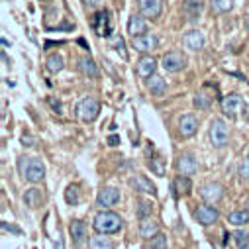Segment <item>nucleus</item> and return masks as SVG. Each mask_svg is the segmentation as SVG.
<instances>
[{"label": "nucleus", "instance_id": "1", "mask_svg": "<svg viewBox=\"0 0 249 249\" xmlns=\"http://www.w3.org/2000/svg\"><path fill=\"white\" fill-rule=\"evenodd\" d=\"M18 171L26 180H30L34 184H37L45 178V165L39 157H20Z\"/></svg>", "mask_w": 249, "mask_h": 249}, {"label": "nucleus", "instance_id": "2", "mask_svg": "<svg viewBox=\"0 0 249 249\" xmlns=\"http://www.w3.org/2000/svg\"><path fill=\"white\" fill-rule=\"evenodd\" d=\"M96 233H106V235H112V233H118L122 228H124V220L120 214L112 212V210H102L96 214L94 222H92Z\"/></svg>", "mask_w": 249, "mask_h": 249}, {"label": "nucleus", "instance_id": "3", "mask_svg": "<svg viewBox=\"0 0 249 249\" xmlns=\"http://www.w3.org/2000/svg\"><path fill=\"white\" fill-rule=\"evenodd\" d=\"M75 112H77V116H79V120H83V122H94L96 118H98V114H100V102L96 100V98H92V96H87V98H83L79 104H77V108H75Z\"/></svg>", "mask_w": 249, "mask_h": 249}, {"label": "nucleus", "instance_id": "4", "mask_svg": "<svg viewBox=\"0 0 249 249\" xmlns=\"http://www.w3.org/2000/svg\"><path fill=\"white\" fill-rule=\"evenodd\" d=\"M210 142H212L214 147H224L230 142V126L224 120H220V118L212 120V124H210Z\"/></svg>", "mask_w": 249, "mask_h": 249}, {"label": "nucleus", "instance_id": "5", "mask_svg": "<svg viewBox=\"0 0 249 249\" xmlns=\"http://www.w3.org/2000/svg\"><path fill=\"white\" fill-rule=\"evenodd\" d=\"M220 106H222L224 116H228V118H237L239 112L245 110V102H243V98H241L239 94H235V92L226 94V96L220 100Z\"/></svg>", "mask_w": 249, "mask_h": 249}, {"label": "nucleus", "instance_id": "6", "mask_svg": "<svg viewBox=\"0 0 249 249\" xmlns=\"http://www.w3.org/2000/svg\"><path fill=\"white\" fill-rule=\"evenodd\" d=\"M161 67L167 73H178L186 67V57L180 51H169L161 57Z\"/></svg>", "mask_w": 249, "mask_h": 249}, {"label": "nucleus", "instance_id": "7", "mask_svg": "<svg viewBox=\"0 0 249 249\" xmlns=\"http://www.w3.org/2000/svg\"><path fill=\"white\" fill-rule=\"evenodd\" d=\"M224 195H226V191H224V186L220 182H206V184L200 186V196L208 204L220 202L224 198Z\"/></svg>", "mask_w": 249, "mask_h": 249}, {"label": "nucleus", "instance_id": "8", "mask_svg": "<svg viewBox=\"0 0 249 249\" xmlns=\"http://www.w3.org/2000/svg\"><path fill=\"white\" fill-rule=\"evenodd\" d=\"M132 45H134L136 51L147 55V53H151V51L157 49L159 39H157V36H153V34H142V36H136V37L132 39Z\"/></svg>", "mask_w": 249, "mask_h": 249}, {"label": "nucleus", "instance_id": "9", "mask_svg": "<svg viewBox=\"0 0 249 249\" xmlns=\"http://www.w3.org/2000/svg\"><path fill=\"white\" fill-rule=\"evenodd\" d=\"M204 8V0H182V14L189 22H198Z\"/></svg>", "mask_w": 249, "mask_h": 249}, {"label": "nucleus", "instance_id": "10", "mask_svg": "<svg viewBox=\"0 0 249 249\" xmlns=\"http://www.w3.org/2000/svg\"><path fill=\"white\" fill-rule=\"evenodd\" d=\"M204 43H206V39H204V34L200 30H191L182 36V45L189 51H200L204 47Z\"/></svg>", "mask_w": 249, "mask_h": 249}, {"label": "nucleus", "instance_id": "11", "mask_svg": "<svg viewBox=\"0 0 249 249\" xmlns=\"http://www.w3.org/2000/svg\"><path fill=\"white\" fill-rule=\"evenodd\" d=\"M136 2H138V8H140L142 16L151 18V20L161 16V10H163L161 0H136Z\"/></svg>", "mask_w": 249, "mask_h": 249}, {"label": "nucleus", "instance_id": "12", "mask_svg": "<svg viewBox=\"0 0 249 249\" xmlns=\"http://www.w3.org/2000/svg\"><path fill=\"white\" fill-rule=\"evenodd\" d=\"M195 216H196V220H198L202 226H212V224H216V222H218L220 212H218L214 206H210V204L206 202V204H200V206L196 208Z\"/></svg>", "mask_w": 249, "mask_h": 249}, {"label": "nucleus", "instance_id": "13", "mask_svg": "<svg viewBox=\"0 0 249 249\" xmlns=\"http://www.w3.org/2000/svg\"><path fill=\"white\" fill-rule=\"evenodd\" d=\"M177 171H178V175H184V177L195 175L198 171V163H196L195 155L193 153H182L177 161Z\"/></svg>", "mask_w": 249, "mask_h": 249}, {"label": "nucleus", "instance_id": "14", "mask_svg": "<svg viewBox=\"0 0 249 249\" xmlns=\"http://www.w3.org/2000/svg\"><path fill=\"white\" fill-rule=\"evenodd\" d=\"M118 202H120V191L114 189V186H106V189H102L96 196V204L100 208H110Z\"/></svg>", "mask_w": 249, "mask_h": 249}, {"label": "nucleus", "instance_id": "15", "mask_svg": "<svg viewBox=\"0 0 249 249\" xmlns=\"http://www.w3.org/2000/svg\"><path fill=\"white\" fill-rule=\"evenodd\" d=\"M196 130H198V120H196V116L184 114V116L178 120V134H180L182 138H193V136L196 134Z\"/></svg>", "mask_w": 249, "mask_h": 249}, {"label": "nucleus", "instance_id": "16", "mask_svg": "<svg viewBox=\"0 0 249 249\" xmlns=\"http://www.w3.org/2000/svg\"><path fill=\"white\" fill-rule=\"evenodd\" d=\"M155 69H157V61L151 55H143L136 63V73L142 79H149L151 75H155Z\"/></svg>", "mask_w": 249, "mask_h": 249}, {"label": "nucleus", "instance_id": "17", "mask_svg": "<svg viewBox=\"0 0 249 249\" xmlns=\"http://www.w3.org/2000/svg\"><path fill=\"white\" fill-rule=\"evenodd\" d=\"M128 34L132 37L142 36V34H147V20H145V16L132 14L130 20H128Z\"/></svg>", "mask_w": 249, "mask_h": 249}, {"label": "nucleus", "instance_id": "18", "mask_svg": "<svg viewBox=\"0 0 249 249\" xmlns=\"http://www.w3.org/2000/svg\"><path fill=\"white\" fill-rule=\"evenodd\" d=\"M132 186L136 191H140V193H145V195H151V196H155L157 195V191H155V184L145 177V175H136L134 178H132Z\"/></svg>", "mask_w": 249, "mask_h": 249}, {"label": "nucleus", "instance_id": "19", "mask_svg": "<svg viewBox=\"0 0 249 249\" xmlns=\"http://www.w3.org/2000/svg\"><path fill=\"white\" fill-rule=\"evenodd\" d=\"M79 71L85 77H90V79H96L98 77V67H96V63H94L90 57H81L79 59Z\"/></svg>", "mask_w": 249, "mask_h": 249}, {"label": "nucleus", "instance_id": "20", "mask_svg": "<svg viewBox=\"0 0 249 249\" xmlns=\"http://www.w3.org/2000/svg\"><path fill=\"white\" fill-rule=\"evenodd\" d=\"M157 233H159V224L153 222L151 218H143L142 224H140V235H142L143 239H151V237L157 235Z\"/></svg>", "mask_w": 249, "mask_h": 249}, {"label": "nucleus", "instance_id": "21", "mask_svg": "<svg viewBox=\"0 0 249 249\" xmlns=\"http://www.w3.org/2000/svg\"><path fill=\"white\" fill-rule=\"evenodd\" d=\"M147 89L151 90V94L161 96V94L167 90V81H165L163 77H159V75H151V77L147 79Z\"/></svg>", "mask_w": 249, "mask_h": 249}, {"label": "nucleus", "instance_id": "22", "mask_svg": "<svg viewBox=\"0 0 249 249\" xmlns=\"http://www.w3.org/2000/svg\"><path fill=\"white\" fill-rule=\"evenodd\" d=\"M69 231H71V237H73L75 243H83V241L87 239V226H85V222H81V220H73Z\"/></svg>", "mask_w": 249, "mask_h": 249}, {"label": "nucleus", "instance_id": "23", "mask_svg": "<svg viewBox=\"0 0 249 249\" xmlns=\"http://www.w3.org/2000/svg\"><path fill=\"white\" fill-rule=\"evenodd\" d=\"M24 202H26L30 208H34V210L39 208L41 202H43V195H41V191L36 189V186H34V189H28L26 195H24Z\"/></svg>", "mask_w": 249, "mask_h": 249}, {"label": "nucleus", "instance_id": "24", "mask_svg": "<svg viewBox=\"0 0 249 249\" xmlns=\"http://www.w3.org/2000/svg\"><path fill=\"white\" fill-rule=\"evenodd\" d=\"M175 191H177V195H191V191H193L191 177L178 175V177L175 178Z\"/></svg>", "mask_w": 249, "mask_h": 249}, {"label": "nucleus", "instance_id": "25", "mask_svg": "<svg viewBox=\"0 0 249 249\" xmlns=\"http://www.w3.org/2000/svg\"><path fill=\"white\" fill-rule=\"evenodd\" d=\"M47 71L49 73H59V71H63V65H65V61H63V57L61 55H57V53H53V55H49L47 57Z\"/></svg>", "mask_w": 249, "mask_h": 249}, {"label": "nucleus", "instance_id": "26", "mask_svg": "<svg viewBox=\"0 0 249 249\" xmlns=\"http://www.w3.org/2000/svg\"><path fill=\"white\" fill-rule=\"evenodd\" d=\"M90 249H114V243L106 233H98L90 239Z\"/></svg>", "mask_w": 249, "mask_h": 249}, {"label": "nucleus", "instance_id": "27", "mask_svg": "<svg viewBox=\"0 0 249 249\" xmlns=\"http://www.w3.org/2000/svg\"><path fill=\"white\" fill-rule=\"evenodd\" d=\"M228 222L231 224V226H245L247 222H249V212L247 210H235V212H231L230 216H228Z\"/></svg>", "mask_w": 249, "mask_h": 249}, {"label": "nucleus", "instance_id": "28", "mask_svg": "<svg viewBox=\"0 0 249 249\" xmlns=\"http://www.w3.org/2000/svg\"><path fill=\"white\" fill-rule=\"evenodd\" d=\"M233 6V0H210V8L214 14H226Z\"/></svg>", "mask_w": 249, "mask_h": 249}, {"label": "nucleus", "instance_id": "29", "mask_svg": "<svg viewBox=\"0 0 249 249\" xmlns=\"http://www.w3.org/2000/svg\"><path fill=\"white\" fill-rule=\"evenodd\" d=\"M65 200L69 204H77L81 200V193H79V186L77 184H69L67 191H65Z\"/></svg>", "mask_w": 249, "mask_h": 249}, {"label": "nucleus", "instance_id": "30", "mask_svg": "<svg viewBox=\"0 0 249 249\" xmlns=\"http://www.w3.org/2000/svg\"><path fill=\"white\" fill-rule=\"evenodd\" d=\"M210 104H212V98H210L206 92H198V94L195 96V108H198V110H208Z\"/></svg>", "mask_w": 249, "mask_h": 249}, {"label": "nucleus", "instance_id": "31", "mask_svg": "<svg viewBox=\"0 0 249 249\" xmlns=\"http://www.w3.org/2000/svg\"><path fill=\"white\" fill-rule=\"evenodd\" d=\"M112 47L124 57V59H126L128 57V53H126V41H124V37H120V36H116V37H112Z\"/></svg>", "mask_w": 249, "mask_h": 249}, {"label": "nucleus", "instance_id": "32", "mask_svg": "<svg viewBox=\"0 0 249 249\" xmlns=\"http://www.w3.org/2000/svg\"><path fill=\"white\" fill-rule=\"evenodd\" d=\"M151 210H153V206H151V202H147V200H143V202H140V206H138V218L140 220H143V218H149L151 216Z\"/></svg>", "mask_w": 249, "mask_h": 249}, {"label": "nucleus", "instance_id": "33", "mask_svg": "<svg viewBox=\"0 0 249 249\" xmlns=\"http://www.w3.org/2000/svg\"><path fill=\"white\" fill-rule=\"evenodd\" d=\"M233 241H235V245H237L239 249H243V247L249 243V235H247V231L237 230V231L233 233Z\"/></svg>", "mask_w": 249, "mask_h": 249}, {"label": "nucleus", "instance_id": "34", "mask_svg": "<svg viewBox=\"0 0 249 249\" xmlns=\"http://www.w3.org/2000/svg\"><path fill=\"white\" fill-rule=\"evenodd\" d=\"M151 249H167V235L157 233L151 237Z\"/></svg>", "mask_w": 249, "mask_h": 249}, {"label": "nucleus", "instance_id": "35", "mask_svg": "<svg viewBox=\"0 0 249 249\" xmlns=\"http://www.w3.org/2000/svg\"><path fill=\"white\" fill-rule=\"evenodd\" d=\"M149 167H151V171H153L157 177H163V175H165V167H163V159H161V157H155V159H151Z\"/></svg>", "mask_w": 249, "mask_h": 249}, {"label": "nucleus", "instance_id": "36", "mask_svg": "<svg viewBox=\"0 0 249 249\" xmlns=\"http://www.w3.org/2000/svg\"><path fill=\"white\" fill-rule=\"evenodd\" d=\"M239 177L241 178H249V155L243 157V161L239 163Z\"/></svg>", "mask_w": 249, "mask_h": 249}, {"label": "nucleus", "instance_id": "37", "mask_svg": "<svg viewBox=\"0 0 249 249\" xmlns=\"http://www.w3.org/2000/svg\"><path fill=\"white\" fill-rule=\"evenodd\" d=\"M81 2L87 4V6H90V8H96V6L102 4V0H81Z\"/></svg>", "mask_w": 249, "mask_h": 249}, {"label": "nucleus", "instance_id": "38", "mask_svg": "<svg viewBox=\"0 0 249 249\" xmlns=\"http://www.w3.org/2000/svg\"><path fill=\"white\" fill-rule=\"evenodd\" d=\"M118 143H120V138H118V136H110V138H108V145L114 147V145H118Z\"/></svg>", "mask_w": 249, "mask_h": 249}, {"label": "nucleus", "instance_id": "39", "mask_svg": "<svg viewBox=\"0 0 249 249\" xmlns=\"http://www.w3.org/2000/svg\"><path fill=\"white\" fill-rule=\"evenodd\" d=\"M22 142H24V145H34V142H36V140H34V138H30V136H24V138H22Z\"/></svg>", "mask_w": 249, "mask_h": 249}, {"label": "nucleus", "instance_id": "40", "mask_svg": "<svg viewBox=\"0 0 249 249\" xmlns=\"http://www.w3.org/2000/svg\"><path fill=\"white\" fill-rule=\"evenodd\" d=\"M245 26L249 28V14H247V18H245Z\"/></svg>", "mask_w": 249, "mask_h": 249}, {"label": "nucleus", "instance_id": "41", "mask_svg": "<svg viewBox=\"0 0 249 249\" xmlns=\"http://www.w3.org/2000/svg\"><path fill=\"white\" fill-rule=\"evenodd\" d=\"M243 249H249V243H247V245H245V247H243Z\"/></svg>", "mask_w": 249, "mask_h": 249}]
</instances>
